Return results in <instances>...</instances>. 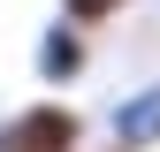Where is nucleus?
Listing matches in <instances>:
<instances>
[{
  "instance_id": "f257e3e1",
  "label": "nucleus",
  "mask_w": 160,
  "mask_h": 152,
  "mask_svg": "<svg viewBox=\"0 0 160 152\" xmlns=\"http://www.w3.org/2000/svg\"><path fill=\"white\" fill-rule=\"evenodd\" d=\"M84 145V114L46 99V107H23L0 122V152H76Z\"/></svg>"
},
{
  "instance_id": "f03ea898",
  "label": "nucleus",
  "mask_w": 160,
  "mask_h": 152,
  "mask_svg": "<svg viewBox=\"0 0 160 152\" xmlns=\"http://www.w3.org/2000/svg\"><path fill=\"white\" fill-rule=\"evenodd\" d=\"M107 145H114V152H145V145H160V84H137L130 99L107 114Z\"/></svg>"
},
{
  "instance_id": "7ed1b4c3",
  "label": "nucleus",
  "mask_w": 160,
  "mask_h": 152,
  "mask_svg": "<svg viewBox=\"0 0 160 152\" xmlns=\"http://www.w3.org/2000/svg\"><path fill=\"white\" fill-rule=\"evenodd\" d=\"M84 61H92V46H84L76 23H46L38 31V76H46V84H76Z\"/></svg>"
},
{
  "instance_id": "20e7f679",
  "label": "nucleus",
  "mask_w": 160,
  "mask_h": 152,
  "mask_svg": "<svg viewBox=\"0 0 160 152\" xmlns=\"http://www.w3.org/2000/svg\"><path fill=\"white\" fill-rule=\"evenodd\" d=\"M122 8H130V0H61V23L84 31V23H107V15H122Z\"/></svg>"
}]
</instances>
